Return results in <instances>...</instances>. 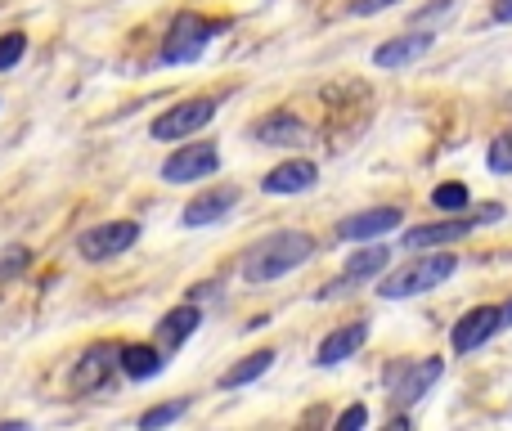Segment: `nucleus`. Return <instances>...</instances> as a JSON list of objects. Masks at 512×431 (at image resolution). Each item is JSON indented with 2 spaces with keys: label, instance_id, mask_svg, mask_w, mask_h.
Here are the masks:
<instances>
[{
  "label": "nucleus",
  "instance_id": "nucleus-1",
  "mask_svg": "<svg viewBox=\"0 0 512 431\" xmlns=\"http://www.w3.org/2000/svg\"><path fill=\"white\" fill-rule=\"evenodd\" d=\"M315 256V238L306 234V229H274V234L256 238L248 247V256H243V279L248 283H274L283 279V274L301 270V265Z\"/></svg>",
  "mask_w": 512,
  "mask_h": 431
},
{
  "label": "nucleus",
  "instance_id": "nucleus-2",
  "mask_svg": "<svg viewBox=\"0 0 512 431\" xmlns=\"http://www.w3.org/2000/svg\"><path fill=\"white\" fill-rule=\"evenodd\" d=\"M459 270V261H454V252H418L409 256V261H400L396 270L382 279V297L387 301H405V297H423V292L441 288L450 274Z\"/></svg>",
  "mask_w": 512,
  "mask_h": 431
},
{
  "label": "nucleus",
  "instance_id": "nucleus-3",
  "mask_svg": "<svg viewBox=\"0 0 512 431\" xmlns=\"http://www.w3.org/2000/svg\"><path fill=\"white\" fill-rule=\"evenodd\" d=\"M212 36H221V23L203 14H180L167 27V41H162V63H194L203 59V50L212 45Z\"/></svg>",
  "mask_w": 512,
  "mask_h": 431
},
{
  "label": "nucleus",
  "instance_id": "nucleus-4",
  "mask_svg": "<svg viewBox=\"0 0 512 431\" xmlns=\"http://www.w3.org/2000/svg\"><path fill=\"white\" fill-rule=\"evenodd\" d=\"M221 171V149L207 140H194V144H180L167 162H162V180L167 185H194V180H207Z\"/></svg>",
  "mask_w": 512,
  "mask_h": 431
},
{
  "label": "nucleus",
  "instance_id": "nucleus-5",
  "mask_svg": "<svg viewBox=\"0 0 512 431\" xmlns=\"http://www.w3.org/2000/svg\"><path fill=\"white\" fill-rule=\"evenodd\" d=\"M135 238H140L135 220H104V225L86 229V234L77 238V252L86 256V261H113V256L131 252Z\"/></svg>",
  "mask_w": 512,
  "mask_h": 431
},
{
  "label": "nucleus",
  "instance_id": "nucleus-6",
  "mask_svg": "<svg viewBox=\"0 0 512 431\" xmlns=\"http://www.w3.org/2000/svg\"><path fill=\"white\" fill-rule=\"evenodd\" d=\"M216 117V99H185V104L167 108L162 117H153V140H185V135L203 131Z\"/></svg>",
  "mask_w": 512,
  "mask_h": 431
},
{
  "label": "nucleus",
  "instance_id": "nucleus-7",
  "mask_svg": "<svg viewBox=\"0 0 512 431\" xmlns=\"http://www.w3.org/2000/svg\"><path fill=\"white\" fill-rule=\"evenodd\" d=\"M499 328H508V310L504 306H477V310H468V315L454 324L450 342H454V351L459 355H472L477 346H486Z\"/></svg>",
  "mask_w": 512,
  "mask_h": 431
},
{
  "label": "nucleus",
  "instance_id": "nucleus-8",
  "mask_svg": "<svg viewBox=\"0 0 512 431\" xmlns=\"http://www.w3.org/2000/svg\"><path fill=\"white\" fill-rule=\"evenodd\" d=\"M117 351H122V346H113V342H90L86 351H81L77 369H72V387L77 391H104L108 382H113V373L122 369V364H117Z\"/></svg>",
  "mask_w": 512,
  "mask_h": 431
},
{
  "label": "nucleus",
  "instance_id": "nucleus-9",
  "mask_svg": "<svg viewBox=\"0 0 512 431\" xmlns=\"http://www.w3.org/2000/svg\"><path fill=\"white\" fill-rule=\"evenodd\" d=\"M441 373H445V360H441V355H427V360L405 364V369H400V378H396V387H391V405H396V409L418 405V400H423L427 391L441 382Z\"/></svg>",
  "mask_w": 512,
  "mask_h": 431
},
{
  "label": "nucleus",
  "instance_id": "nucleus-10",
  "mask_svg": "<svg viewBox=\"0 0 512 431\" xmlns=\"http://www.w3.org/2000/svg\"><path fill=\"white\" fill-rule=\"evenodd\" d=\"M391 265V247H382V243H373V247H364V252H355L351 261L342 265V279L337 283H324V288L315 292L319 301H328V297H342V292H351L355 283H369L373 274H382Z\"/></svg>",
  "mask_w": 512,
  "mask_h": 431
},
{
  "label": "nucleus",
  "instance_id": "nucleus-11",
  "mask_svg": "<svg viewBox=\"0 0 512 431\" xmlns=\"http://www.w3.org/2000/svg\"><path fill=\"white\" fill-rule=\"evenodd\" d=\"M239 185H212V189H203L198 198H189L185 203V212H180V220H185L189 229H198V225H216L221 216H230L234 207H239Z\"/></svg>",
  "mask_w": 512,
  "mask_h": 431
},
{
  "label": "nucleus",
  "instance_id": "nucleus-12",
  "mask_svg": "<svg viewBox=\"0 0 512 431\" xmlns=\"http://www.w3.org/2000/svg\"><path fill=\"white\" fill-rule=\"evenodd\" d=\"M369 342V324L364 319H351V324H342V328H333V333L319 342V351H315V364L319 369H333V364H342V360H351L360 346Z\"/></svg>",
  "mask_w": 512,
  "mask_h": 431
},
{
  "label": "nucleus",
  "instance_id": "nucleus-13",
  "mask_svg": "<svg viewBox=\"0 0 512 431\" xmlns=\"http://www.w3.org/2000/svg\"><path fill=\"white\" fill-rule=\"evenodd\" d=\"M477 229V220L463 216V220H432V225H414L405 229V252H427V247H445V243H459Z\"/></svg>",
  "mask_w": 512,
  "mask_h": 431
},
{
  "label": "nucleus",
  "instance_id": "nucleus-14",
  "mask_svg": "<svg viewBox=\"0 0 512 431\" xmlns=\"http://www.w3.org/2000/svg\"><path fill=\"white\" fill-rule=\"evenodd\" d=\"M248 135H252L256 144H265V149H292V144L306 140V126H301L292 113L274 108V113H265L261 122H252V126H248Z\"/></svg>",
  "mask_w": 512,
  "mask_h": 431
},
{
  "label": "nucleus",
  "instance_id": "nucleus-15",
  "mask_svg": "<svg viewBox=\"0 0 512 431\" xmlns=\"http://www.w3.org/2000/svg\"><path fill=\"white\" fill-rule=\"evenodd\" d=\"M405 212L400 207H369V212H355L337 225V238H351V243H364V238H378V234H391L400 229Z\"/></svg>",
  "mask_w": 512,
  "mask_h": 431
},
{
  "label": "nucleus",
  "instance_id": "nucleus-16",
  "mask_svg": "<svg viewBox=\"0 0 512 431\" xmlns=\"http://www.w3.org/2000/svg\"><path fill=\"white\" fill-rule=\"evenodd\" d=\"M319 180V167L310 158H292V162H283V167H274V171H265V180H261V189L265 194H306L310 185Z\"/></svg>",
  "mask_w": 512,
  "mask_h": 431
},
{
  "label": "nucleus",
  "instance_id": "nucleus-17",
  "mask_svg": "<svg viewBox=\"0 0 512 431\" xmlns=\"http://www.w3.org/2000/svg\"><path fill=\"white\" fill-rule=\"evenodd\" d=\"M432 45H436V32H409V36H396V41L378 45L373 63H378V68H409V63H418Z\"/></svg>",
  "mask_w": 512,
  "mask_h": 431
},
{
  "label": "nucleus",
  "instance_id": "nucleus-18",
  "mask_svg": "<svg viewBox=\"0 0 512 431\" xmlns=\"http://www.w3.org/2000/svg\"><path fill=\"white\" fill-rule=\"evenodd\" d=\"M198 324H203V315H198V306L189 301V306L167 310V315L158 319V328H153V337H158L162 351H180V346H185L189 337L198 333Z\"/></svg>",
  "mask_w": 512,
  "mask_h": 431
},
{
  "label": "nucleus",
  "instance_id": "nucleus-19",
  "mask_svg": "<svg viewBox=\"0 0 512 431\" xmlns=\"http://www.w3.org/2000/svg\"><path fill=\"white\" fill-rule=\"evenodd\" d=\"M117 364H122V373L131 382H149L162 373V351L158 346H144V342H126L122 351H117Z\"/></svg>",
  "mask_w": 512,
  "mask_h": 431
},
{
  "label": "nucleus",
  "instance_id": "nucleus-20",
  "mask_svg": "<svg viewBox=\"0 0 512 431\" xmlns=\"http://www.w3.org/2000/svg\"><path fill=\"white\" fill-rule=\"evenodd\" d=\"M270 364H274V351L243 355L239 364H230V369L221 373V387H225V391H239V387H248V382H256V378H265V373H270Z\"/></svg>",
  "mask_w": 512,
  "mask_h": 431
},
{
  "label": "nucleus",
  "instance_id": "nucleus-21",
  "mask_svg": "<svg viewBox=\"0 0 512 431\" xmlns=\"http://www.w3.org/2000/svg\"><path fill=\"white\" fill-rule=\"evenodd\" d=\"M432 207H436V212H445V216H454V212H463V207H472L468 185H463V180H450V185H436V189H432Z\"/></svg>",
  "mask_w": 512,
  "mask_h": 431
},
{
  "label": "nucleus",
  "instance_id": "nucleus-22",
  "mask_svg": "<svg viewBox=\"0 0 512 431\" xmlns=\"http://www.w3.org/2000/svg\"><path fill=\"white\" fill-rule=\"evenodd\" d=\"M185 409H189V400H171V405H158V409H149V414L140 418V427H144V431H158V427L176 423V418H185Z\"/></svg>",
  "mask_w": 512,
  "mask_h": 431
},
{
  "label": "nucleus",
  "instance_id": "nucleus-23",
  "mask_svg": "<svg viewBox=\"0 0 512 431\" xmlns=\"http://www.w3.org/2000/svg\"><path fill=\"white\" fill-rule=\"evenodd\" d=\"M486 162H490V171H495V176H508V171H512V131L495 135V144H490Z\"/></svg>",
  "mask_w": 512,
  "mask_h": 431
},
{
  "label": "nucleus",
  "instance_id": "nucleus-24",
  "mask_svg": "<svg viewBox=\"0 0 512 431\" xmlns=\"http://www.w3.org/2000/svg\"><path fill=\"white\" fill-rule=\"evenodd\" d=\"M32 265V252H27L23 243H14V247H5L0 252V279H18V274Z\"/></svg>",
  "mask_w": 512,
  "mask_h": 431
},
{
  "label": "nucleus",
  "instance_id": "nucleus-25",
  "mask_svg": "<svg viewBox=\"0 0 512 431\" xmlns=\"http://www.w3.org/2000/svg\"><path fill=\"white\" fill-rule=\"evenodd\" d=\"M27 54V36L23 32H5L0 36V72L18 68V59Z\"/></svg>",
  "mask_w": 512,
  "mask_h": 431
},
{
  "label": "nucleus",
  "instance_id": "nucleus-26",
  "mask_svg": "<svg viewBox=\"0 0 512 431\" xmlns=\"http://www.w3.org/2000/svg\"><path fill=\"white\" fill-rule=\"evenodd\" d=\"M364 423H369V409H364V405H351L342 418H337V431H355V427H364Z\"/></svg>",
  "mask_w": 512,
  "mask_h": 431
},
{
  "label": "nucleus",
  "instance_id": "nucleus-27",
  "mask_svg": "<svg viewBox=\"0 0 512 431\" xmlns=\"http://www.w3.org/2000/svg\"><path fill=\"white\" fill-rule=\"evenodd\" d=\"M391 5H400V0H351V14L373 18V14H382V9H391Z\"/></svg>",
  "mask_w": 512,
  "mask_h": 431
},
{
  "label": "nucleus",
  "instance_id": "nucleus-28",
  "mask_svg": "<svg viewBox=\"0 0 512 431\" xmlns=\"http://www.w3.org/2000/svg\"><path fill=\"white\" fill-rule=\"evenodd\" d=\"M450 9H454V0H441V5H432L427 14H418V23H441V18L450 14Z\"/></svg>",
  "mask_w": 512,
  "mask_h": 431
},
{
  "label": "nucleus",
  "instance_id": "nucleus-29",
  "mask_svg": "<svg viewBox=\"0 0 512 431\" xmlns=\"http://www.w3.org/2000/svg\"><path fill=\"white\" fill-rule=\"evenodd\" d=\"M499 216H504V207L490 203V207H477V216H472V220H477V225H490V220H499Z\"/></svg>",
  "mask_w": 512,
  "mask_h": 431
},
{
  "label": "nucleus",
  "instance_id": "nucleus-30",
  "mask_svg": "<svg viewBox=\"0 0 512 431\" xmlns=\"http://www.w3.org/2000/svg\"><path fill=\"white\" fill-rule=\"evenodd\" d=\"M490 14H495V23H512V0H495Z\"/></svg>",
  "mask_w": 512,
  "mask_h": 431
},
{
  "label": "nucleus",
  "instance_id": "nucleus-31",
  "mask_svg": "<svg viewBox=\"0 0 512 431\" xmlns=\"http://www.w3.org/2000/svg\"><path fill=\"white\" fill-rule=\"evenodd\" d=\"M387 431H409V418L405 414H391L387 418Z\"/></svg>",
  "mask_w": 512,
  "mask_h": 431
}]
</instances>
